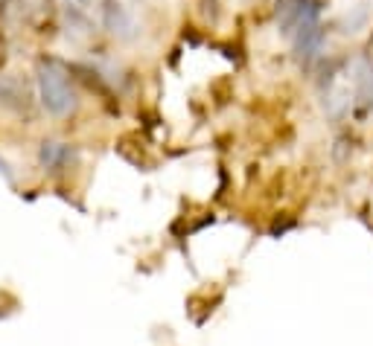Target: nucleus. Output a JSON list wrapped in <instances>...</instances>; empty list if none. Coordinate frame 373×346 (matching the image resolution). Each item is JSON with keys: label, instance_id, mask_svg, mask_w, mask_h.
Listing matches in <instances>:
<instances>
[{"label": "nucleus", "instance_id": "8", "mask_svg": "<svg viewBox=\"0 0 373 346\" xmlns=\"http://www.w3.org/2000/svg\"><path fill=\"white\" fill-rule=\"evenodd\" d=\"M367 18H370L367 6H356V12H353V15H350V12H347V15H341V18L336 21V26H338L341 32H347V35H350V32H358V30H365Z\"/></svg>", "mask_w": 373, "mask_h": 346}, {"label": "nucleus", "instance_id": "9", "mask_svg": "<svg viewBox=\"0 0 373 346\" xmlns=\"http://www.w3.org/2000/svg\"><path fill=\"white\" fill-rule=\"evenodd\" d=\"M73 70H79V73H85V76H91V70H85V67H73ZM88 85H91V88L96 85V88H100V90L105 93V88H102V85H100V81H96V79H88Z\"/></svg>", "mask_w": 373, "mask_h": 346}, {"label": "nucleus", "instance_id": "4", "mask_svg": "<svg viewBox=\"0 0 373 346\" xmlns=\"http://www.w3.org/2000/svg\"><path fill=\"white\" fill-rule=\"evenodd\" d=\"M353 93H356L358 114L373 110V61L367 55H362V59L353 64Z\"/></svg>", "mask_w": 373, "mask_h": 346}, {"label": "nucleus", "instance_id": "7", "mask_svg": "<svg viewBox=\"0 0 373 346\" xmlns=\"http://www.w3.org/2000/svg\"><path fill=\"white\" fill-rule=\"evenodd\" d=\"M309 0H274V15H278V23H280V32L286 38H292L295 30H298V18L303 6H307Z\"/></svg>", "mask_w": 373, "mask_h": 346}, {"label": "nucleus", "instance_id": "2", "mask_svg": "<svg viewBox=\"0 0 373 346\" xmlns=\"http://www.w3.org/2000/svg\"><path fill=\"white\" fill-rule=\"evenodd\" d=\"M102 23H105V30L111 32L117 41H134L137 35H140V26H137L134 15H131L126 6H120L117 0H105V6H102Z\"/></svg>", "mask_w": 373, "mask_h": 346}, {"label": "nucleus", "instance_id": "1", "mask_svg": "<svg viewBox=\"0 0 373 346\" xmlns=\"http://www.w3.org/2000/svg\"><path fill=\"white\" fill-rule=\"evenodd\" d=\"M38 76V93H41V105L50 117H67L76 110V90L71 81V67H64L59 59L44 55L38 59L35 67Z\"/></svg>", "mask_w": 373, "mask_h": 346}, {"label": "nucleus", "instance_id": "3", "mask_svg": "<svg viewBox=\"0 0 373 346\" xmlns=\"http://www.w3.org/2000/svg\"><path fill=\"white\" fill-rule=\"evenodd\" d=\"M324 35L327 30L321 23H309V26H300V30L292 35V47H295V59L303 64V67H309L318 55H321L324 50Z\"/></svg>", "mask_w": 373, "mask_h": 346}, {"label": "nucleus", "instance_id": "6", "mask_svg": "<svg viewBox=\"0 0 373 346\" xmlns=\"http://www.w3.org/2000/svg\"><path fill=\"white\" fill-rule=\"evenodd\" d=\"M38 160H41L44 169L59 172V169H64L67 163L76 160V148L64 146V143H56V140H44L41 143V151H38Z\"/></svg>", "mask_w": 373, "mask_h": 346}, {"label": "nucleus", "instance_id": "5", "mask_svg": "<svg viewBox=\"0 0 373 346\" xmlns=\"http://www.w3.org/2000/svg\"><path fill=\"white\" fill-rule=\"evenodd\" d=\"M0 105L9 110H26L30 108V85L18 73L0 76Z\"/></svg>", "mask_w": 373, "mask_h": 346}]
</instances>
